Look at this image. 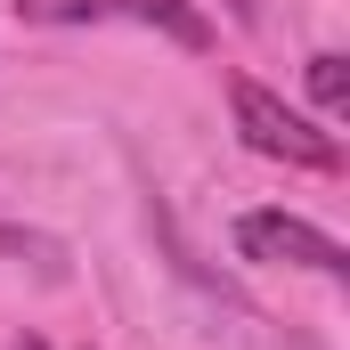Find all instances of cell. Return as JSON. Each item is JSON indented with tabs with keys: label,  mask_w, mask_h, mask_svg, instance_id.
<instances>
[{
	"label": "cell",
	"mask_w": 350,
	"mask_h": 350,
	"mask_svg": "<svg viewBox=\"0 0 350 350\" xmlns=\"http://www.w3.org/2000/svg\"><path fill=\"white\" fill-rule=\"evenodd\" d=\"M310 98H318V114H326V122H342V114H350V74H342V57H334V49H318V57H310Z\"/></svg>",
	"instance_id": "4"
},
{
	"label": "cell",
	"mask_w": 350,
	"mask_h": 350,
	"mask_svg": "<svg viewBox=\"0 0 350 350\" xmlns=\"http://www.w3.org/2000/svg\"><path fill=\"white\" fill-rule=\"evenodd\" d=\"M16 16H33V25H139V33H163L172 49H212V25L187 0H16Z\"/></svg>",
	"instance_id": "2"
},
{
	"label": "cell",
	"mask_w": 350,
	"mask_h": 350,
	"mask_svg": "<svg viewBox=\"0 0 350 350\" xmlns=\"http://www.w3.org/2000/svg\"><path fill=\"white\" fill-rule=\"evenodd\" d=\"M237 253L245 261H285V269H318V277H350V253L326 237V228H310V220H293V212H245L237 220Z\"/></svg>",
	"instance_id": "3"
},
{
	"label": "cell",
	"mask_w": 350,
	"mask_h": 350,
	"mask_svg": "<svg viewBox=\"0 0 350 350\" xmlns=\"http://www.w3.org/2000/svg\"><path fill=\"white\" fill-rule=\"evenodd\" d=\"M228 106H237V139H245L253 155L285 163V172H318V179L342 172V139H334V131H318L310 114H293V106H285L277 90H261L253 74H237V82H228Z\"/></svg>",
	"instance_id": "1"
},
{
	"label": "cell",
	"mask_w": 350,
	"mask_h": 350,
	"mask_svg": "<svg viewBox=\"0 0 350 350\" xmlns=\"http://www.w3.org/2000/svg\"><path fill=\"white\" fill-rule=\"evenodd\" d=\"M228 8H237V16H261V0H228Z\"/></svg>",
	"instance_id": "6"
},
{
	"label": "cell",
	"mask_w": 350,
	"mask_h": 350,
	"mask_svg": "<svg viewBox=\"0 0 350 350\" xmlns=\"http://www.w3.org/2000/svg\"><path fill=\"white\" fill-rule=\"evenodd\" d=\"M8 350H49V342H41V334H16V342H8Z\"/></svg>",
	"instance_id": "5"
}]
</instances>
